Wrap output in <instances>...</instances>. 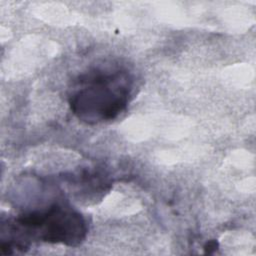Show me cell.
I'll return each mask as SVG.
<instances>
[{
  "label": "cell",
  "instance_id": "obj_1",
  "mask_svg": "<svg viewBox=\"0 0 256 256\" xmlns=\"http://www.w3.org/2000/svg\"><path fill=\"white\" fill-rule=\"evenodd\" d=\"M133 79L123 68H93L78 76L70 89L68 102L81 121L96 124L115 119L127 107Z\"/></svg>",
  "mask_w": 256,
  "mask_h": 256
},
{
  "label": "cell",
  "instance_id": "obj_2",
  "mask_svg": "<svg viewBox=\"0 0 256 256\" xmlns=\"http://www.w3.org/2000/svg\"><path fill=\"white\" fill-rule=\"evenodd\" d=\"M15 224L26 236L70 247L80 245L88 232L85 218L73 208L61 204L25 213L16 219Z\"/></svg>",
  "mask_w": 256,
  "mask_h": 256
},
{
  "label": "cell",
  "instance_id": "obj_3",
  "mask_svg": "<svg viewBox=\"0 0 256 256\" xmlns=\"http://www.w3.org/2000/svg\"><path fill=\"white\" fill-rule=\"evenodd\" d=\"M218 246L219 244L216 240H210L204 245V252L207 254H211L218 249Z\"/></svg>",
  "mask_w": 256,
  "mask_h": 256
}]
</instances>
